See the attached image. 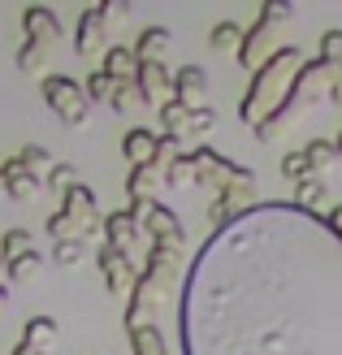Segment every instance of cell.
I'll use <instances>...</instances> for the list:
<instances>
[{"instance_id": "6da1fadb", "label": "cell", "mask_w": 342, "mask_h": 355, "mask_svg": "<svg viewBox=\"0 0 342 355\" xmlns=\"http://www.w3.org/2000/svg\"><path fill=\"white\" fill-rule=\"evenodd\" d=\"M182 355H342V234L256 204L212 230L182 286Z\"/></svg>"}, {"instance_id": "7a4b0ae2", "label": "cell", "mask_w": 342, "mask_h": 355, "mask_svg": "<svg viewBox=\"0 0 342 355\" xmlns=\"http://www.w3.org/2000/svg\"><path fill=\"white\" fill-rule=\"evenodd\" d=\"M182 260H187L182 247H169V243H152V247H148L143 273L135 277L130 304H126V329L148 325V316L165 308V299H169V291H173L178 273H182Z\"/></svg>"}, {"instance_id": "3957f363", "label": "cell", "mask_w": 342, "mask_h": 355, "mask_svg": "<svg viewBox=\"0 0 342 355\" xmlns=\"http://www.w3.org/2000/svg\"><path fill=\"white\" fill-rule=\"evenodd\" d=\"M299 65H303V52L295 44H286V48H277L273 57L256 69V78H251L247 96H243V109H239V117L247 121L251 130H256L264 117H273L282 109V100H286V92H291Z\"/></svg>"}, {"instance_id": "277c9868", "label": "cell", "mask_w": 342, "mask_h": 355, "mask_svg": "<svg viewBox=\"0 0 342 355\" xmlns=\"http://www.w3.org/2000/svg\"><path fill=\"white\" fill-rule=\"evenodd\" d=\"M40 92H44V100H48V109L57 113L65 126L83 130L87 121H92V104H87L83 87H78L74 78H65V74H48V78L40 83Z\"/></svg>"}, {"instance_id": "5b68a950", "label": "cell", "mask_w": 342, "mask_h": 355, "mask_svg": "<svg viewBox=\"0 0 342 355\" xmlns=\"http://www.w3.org/2000/svg\"><path fill=\"white\" fill-rule=\"evenodd\" d=\"M130 217L139 221L143 230V239H152V243H169V247H182L187 243V230L182 221H178V212L165 208V204H156V200H130Z\"/></svg>"}, {"instance_id": "8992f818", "label": "cell", "mask_w": 342, "mask_h": 355, "mask_svg": "<svg viewBox=\"0 0 342 355\" xmlns=\"http://www.w3.org/2000/svg\"><path fill=\"white\" fill-rule=\"evenodd\" d=\"M135 87H139V100L148 109H165L173 100V74L165 69V61H143L135 69Z\"/></svg>"}, {"instance_id": "52a82bcc", "label": "cell", "mask_w": 342, "mask_h": 355, "mask_svg": "<svg viewBox=\"0 0 342 355\" xmlns=\"http://www.w3.org/2000/svg\"><path fill=\"white\" fill-rule=\"evenodd\" d=\"M96 264H100V273H104V286H109L113 295H130L135 277H139V273H135V264H130V256L104 243L100 252H96Z\"/></svg>"}, {"instance_id": "ba28073f", "label": "cell", "mask_w": 342, "mask_h": 355, "mask_svg": "<svg viewBox=\"0 0 342 355\" xmlns=\"http://www.w3.org/2000/svg\"><path fill=\"white\" fill-rule=\"evenodd\" d=\"M204 96H208V69L178 65L173 69V104H182V109H200Z\"/></svg>"}, {"instance_id": "9c48e42d", "label": "cell", "mask_w": 342, "mask_h": 355, "mask_svg": "<svg viewBox=\"0 0 342 355\" xmlns=\"http://www.w3.org/2000/svg\"><path fill=\"white\" fill-rule=\"evenodd\" d=\"M0 182H5V195H9L13 204H26V200H35V195L44 191V182L22 161H17V156H9V161L0 165Z\"/></svg>"}, {"instance_id": "30bf717a", "label": "cell", "mask_w": 342, "mask_h": 355, "mask_svg": "<svg viewBox=\"0 0 342 355\" xmlns=\"http://www.w3.org/2000/svg\"><path fill=\"white\" fill-rule=\"evenodd\" d=\"M74 48L78 57H96V52H109V26L96 9H83L78 17V35H74Z\"/></svg>"}, {"instance_id": "8fae6325", "label": "cell", "mask_w": 342, "mask_h": 355, "mask_svg": "<svg viewBox=\"0 0 342 355\" xmlns=\"http://www.w3.org/2000/svg\"><path fill=\"white\" fill-rule=\"evenodd\" d=\"M22 31H26V40H35V44H48V48L61 44V17L52 9H44V5H35V9L22 13Z\"/></svg>"}, {"instance_id": "7c38bea8", "label": "cell", "mask_w": 342, "mask_h": 355, "mask_svg": "<svg viewBox=\"0 0 342 355\" xmlns=\"http://www.w3.org/2000/svg\"><path fill=\"white\" fill-rule=\"evenodd\" d=\"M268 35H273V26H264V22H256L251 31H243V44H239V61H243V69H251V74H256V69L273 57V52H268Z\"/></svg>"}, {"instance_id": "4fadbf2b", "label": "cell", "mask_w": 342, "mask_h": 355, "mask_svg": "<svg viewBox=\"0 0 342 355\" xmlns=\"http://www.w3.org/2000/svg\"><path fill=\"white\" fill-rule=\"evenodd\" d=\"M139 239H143V230H139V221L126 208L104 217V243H109V247H117V252L130 256V243H139Z\"/></svg>"}, {"instance_id": "5bb4252c", "label": "cell", "mask_w": 342, "mask_h": 355, "mask_svg": "<svg viewBox=\"0 0 342 355\" xmlns=\"http://www.w3.org/2000/svg\"><path fill=\"white\" fill-rule=\"evenodd\" d=\"M156 130H148V126H130V130H126L121 135V156H126V161H130L135 169L139 165H152V156H156Z\"/></svg>"}, {"instance_id": "9a60e30c", "label": "cell", "mask_w": 342, "mask_h": 355, "mask_svg": "<svg viewBox=\"0 0 342 355\" xmlns=\"http://www.w3.org/2000/svg\"><path fill=\"white\" fill-rule=\"evenodd\" d=\"M169 44H173V31L169 26H148V31H143L139 35V40H135V61L143 65V61H165V52H169Z\"/></svg>"}, {"instance_id": "2e32d148", "label": "cell", "mask_w": 342, "mask_h": 355, "mask_svg": "<svg viewBox=\"0 0 342 355\" xmlns=\"http://www.w3.org/2000/svg\"><path fill=\"white\" fill-rule=\"evenodd\" d=\"M57 321H52V316H31V321L22 325V338H17V343H22V347H31V351H48L52 343H57Z\"/></svg>"}, {"instance_id": "e0dca14e", "label": "cell", "mask_w": 342, "mask_h": 355, "mask_svg": "<svg viewBox=\"0 0 342 355\" xmlns=\"http://www.w3.org/2000/svg\"><path fill=\"white\" fill-rule=\"evenodd\" d=\"M104 74H109L113 83H135V69H139V61H135V52L130 48H109L104 52Z\"/></svg>"}, {"instance_id": "ac0fdd59", "label": "cell", "mask_w": 342, "mask_h": 355, "mask_svg": "<svg viewBox=\"0 0 342 355\" xmlns=\"http://www.w3.org/2000/svg\"><path fill=\"white\" fill-rule=\"evenodd\" d=\"M126 334H130V351H135V355H169L165 334H160L152 321H148V325H139V329H126Z\"/></svg>"}, {"instance_id": "d6986e66", "label": "cell", "mask_w": 342, "mask_h": 355, "mask_svg": "<svg viewBox=\"0 0 342 355\" xmlns=\"http://www.w3.org/2000/svg\"><path fill=\"white\" fill-rule=\"evenodd\" d=\"M325 200H330V191H325L320 178H303V182H295V208L316 212V208H325Z\"/></svg>"}, {"instance_id": "ffe728a7", "label": "cell", "mask_w": 342, "mask_h": 355, "mask_svg": "<svg viewBox=\"0 0 342 355\" xmlns=\"http://www.w3.org/2000/svg\"><path fill=\"white\" fill-rule=\"evenodd\" d=\"M156 182H165V178H160L152 165H139V169H130V178H126V195H130V200H152Z\"/></svg>"}, {"instance_id": "44dd1931", "label": "cell", "mask_w": 342, "mask_h": 355, "mask_svg": "<svg viewBox=\"0 0 342 355\" xmlns=\"http://www.w3.org/2000/svg\"><path fill=\"white\" fill-rule=\"evenodd\" d=\"M200 182V173H195V161H191V152H182L178 161L165 169V187H173V191H187V187H195Z\"/></svg>"}, {"instance_id": "7402d4cb", "label": "cell", "mask_w": 342, "mask_h": 355, "mask_svg": "<svg viewBox=\"0 0 342 355\" xmlns=\"http://www.w3.org/2000/svg\"><path fill=\"white\" fill-rule=\"evenodd\" d=\"M31 243H35V239H31V230H5V239H0V260H5V264H13L17 256L35 252Z\"/></svg>"}, {"instance_id": "603a6c76", "label": "cell", "mask_w": 342, "mask_h": 355, "mask_svg": "<svg viewBox=\"0 0 342 355\" xmlns=\"http://www.w3.org/2000/svg\"><path fill=\"white\" fill-rule=\"evenodd\" d=\"M187 117H191V109H182V104H165L160 109V135H169V139H187Z\"/></svg>"}, {"instance_id": "cb8c5ba5", "label": "cell", "mask_w": 342, "mask_h": 355, "mask_svg": "<svg viewBox=\"0 0 342 355\" xmlns=\"http://www.w3.org/2000/svg\"><path fill=\"white\" fill-rule=\"evenodd\" d=\"M48 57H52V48H48V44L26 40L22 48H17V69H22V74H35V69H44V65H48Z\"/></svg>"}, {"instance_id": "d4e9b609", "label": "cell", "mask_w": 342, "mask_h": 355, "mask_svg": "<svg viewBox=\"0 0 342 355\" xmlns=\"http://www.w3.org/2000/svg\"><path fill=\"white\" fill-rule=\"evenodd\" d=\"M113 87L117 83L104 74V69H92V78L83 83V96H87V104H109L113 100Z\"/></svg>"}, {"instance_id": "484cf974", "label": "cell", "mask_w": 342, "mask_h": 355, "mask_svg": "<svg viewBox=\"0 0 342 355\" xmlns=\"http://www.w3.org/2000/svg\"><path fill=\"white\" fill-rule=\"evenodd\" d=\"M5 273L13 277V282H35L44 273V256L40 252H26V256H17L13 264H5Z\"/></svg>"}, {"instance_id": "4316f807", "label": "cell", "mask_w": 342, "mask_h": 355, "mask_svg": "<svg viewBox=\"0 0 342 355\" xmlns=\"http://www.w3.org/2000/svg\"><path fill=\"white\" fill-rule=\"evenodd\" d=\"M208 44L217 48V52H239L243 26H239V22H217V26H212V35H208Z\"/></svg>"}, {"instance_id": "83f0119b", "label": "cell", "mask_w": 342, "mask_h": 355, "mask_svg": "<svg viewBox=\"0 0 342 355\" xmlns=\"http://www.w3.org/2000/svg\"><path fill=\"white\" fill-rule=\"evenodd\" d=\"M212 126H217V113H212L208 104H200V109H191V117H187V139H208Z\"/></svg>"}, {"instance_id": "f1b7e54d", "label": "cell", "mask_w": 342, "mask_h": 355, "mask_svg": "<svg viewBox=\"0 0 342 355\" xmlns=\"http://www.w3.org/2000/svg\"><path fill=\"white\" fill-rule=\"evenodd\" d=\"M17 161H22V165H26V169H31L35 178H40V182H44V178H48V169L57 165V161H52V156H48L44 148H35V144H26L22 152H17Z\"/></svg>"}, {"instance_id": "f546056e", "label": "cell", "mask_w": 342, "mask_h": 355, "mask_svg": "<svg viewBox=\"0 0 342 355\" xmlns=\"http://www.w3.org/2000/svg\"><path fill=\"white\" fill-rule=\"evenodd\" d=\"M303 156H308L312 173H316V169H330V165L338 161V152H334V144H330V139H312V144L303 148Z\"/></svg>"}, {"instance_id": "4dcf8cb0", "label": "cell", "mask_w": 342, "mask_h": 355, "mask_svg": "<svg viewBox=\"0 0 342 355\" xmlns=\"http://www.w3.org/2000/svg\"><path fill=\"white\" fill-rule=\"evenodd\" d=\"M44 187H52V191H69V187H78V165H69V161H61V165H52L48 169V178H44Z\"/></svg>"}, {"instance_id": "1f68e13d", "label": "cell", "mask_w": 342, "mask_h": 355, "mask_svg": "<svg viewBox=\"0 0 342 355\" xmlns=\"http://www.w3.org/2000/svg\"><path fill=\"white\" fill-rule=\"evenodd\" d=\"M282 178L286 182H303V178H316V173H312V165H308L303 152H286L282 156Z\"/></svg>"}, {"instance_id": "d6a6232c", "label": "cell", "mask_w": 342, "mask_h": 355, "mask_svg": "<svg viewBox=\"0 0 342 355\" xmlns=\"http://www.w3.org/2000/svg\"><path fill=\"white\" fill-rule=\"evenodd\" d=\"M87 260V243H57L52 247V264H61V269H78Z\"/></svg>"}, {"instance_id": "836d02e7", "label": "cell", "mask_w": 342, "mask_h": 355, "mask_svg": "<svg viewBox=\"0 0 342 355\" xmlns=\"http://www.w3.org/2000/svg\"><path fill=\"white\" fill-rule=\"evenodd\" d=\"M139 104H143V100H139V87H135V83H117V87H113V100H109L113 113H130V109H139Z\"/></svg>"}, {"instance_id": "e575fe53", "label": "cell", "mask_w": 342, "mask_h": 355, "mask_svg": "<svg viewBox=\"0 0 342 355\" xmlns=\"http://www.w3.org/2000/svg\"><path fill=\"white\" fill-rule=\"evenodd\" d=\"M320 61L342 65V26H334V31L320 35Z\"/></svg>"}, {"instance_id": "d590c367", "label": "cell", "mask_w": 342, "mask_h": 355, "mask_svg": "<svg viewBox=\"0 0 342 355\" xmlns=\"http://www.w3.org/2000/svg\"><path fill=\"white\" fill-rule=\"evenodd\" d=\"M96 13L104 17V26H117L130 17V0H104V5H96Z\"/></svg>"}, {"instance_id": "8d00e7d4", "label": "cell", "mask_w": 342, "mask_h": 355, "mask_svg": "<svg viewBox=\"0 0 342 355\" xmlns=\"http://www.w3.org/2000/svg\"><path fill=\"white\" fill-rule=\"evenodd\" d=\"M291 13H295V9L286 5V0H268V5H260V17H256V22H264V26H277V22H286Z\"/></svg>"}, {"instance_id": "74e56055", "label": "cell", "mask_w": 342, "mask_h": 355, "mask_svg": "<svg viewBox=\"0 0 342 355\" xmlns=\"http://www.w3.org/2000/svg\"><path fill=\"white\" fill-rule=\"evenodd\" d=\"M5 308H9V291L0 286V316H5Z\"/></svg>"}, {"instance_id": "f35d334b", "label": "cell", "mask_w": 342, "mask_h": 355, "mask_svg": "<svg viewBox=\"0 0 342 355\" xmlns=\"http://www.w3.org/2000/svg\"><path fill=\"white\" fill-rule=\"evenodd\" d=\"M334 152H338V156H342V135H338V139H334Z\"/></svg>"}, {"instance_id": "ab89813d", "label": "cell", "mask_w": 342, "mask_h": 355, "mask_svg": "<svg viewBox=\"0 0 342 355\" xmlns=\"http://www.w3.org/2000/svg\"><path fill=\"white\" fill-rule=\"evenodd\" d=\"M0 273H5V260H0Z\"/></svg>"}]
</instances>
